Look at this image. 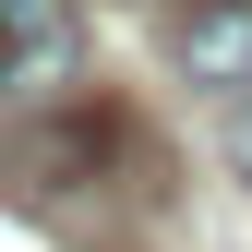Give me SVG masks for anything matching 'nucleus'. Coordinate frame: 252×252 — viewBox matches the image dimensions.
Wrapping results in <instances>:
<instances>
[{"label":"nucleus","instance_id":"7ed1b4c3","mask_svg":"<svg viewBox=\"0 0 252 252\" xmlns=\"http://www.w3.org/2000/svg\"><path fill=\"white\" fill-rule=\"evenodd\" d=\"M180 72L192 84H252V0H192L180 12Z\"/></svg>","mask_w":252,"mask_h":252},{"label":"nucleus","instance_id":"20e7f679","mask_svg":"<svg viewBox=\"0 0 252 252\" xmlns=\"http://www.w3.org/2000/svg\"><path fill=\"white\" fill-rule=\"evenodd\" d=\"M216 156H228V180H252V84L228 96V132H216Z\"/></svg>","mask_w":252,"mask_h":252},{"label":"nucleus","instance_id":"f03ea898","mask_svg":"<svg viewBox=\"0 0 252 252\" xmlns=\"http://www.w3.org/2000/svg\"><path fill=\"white\" fill-rule=\"evenodd\" d=\"M72 60H84V12L72 0H0V108L60 96Z\"/></svg>","mask_w":252,"mask_h":252},{"label":"nucleus","instance_id":"f257e3e1","mask_svg":"<svg viewBox=\"0 0 252 252\" xmlns=\"http://www.w3.org/2000/svg\"><path fill=\"white\" fill-rule=\"evenodd\" d=\"M108 156H132V120L120 108H60V120H36V132H12V180L36 204H60V192H96Z\"/></svg>","mask_w":252,"mask_h":252}]
</instances>
